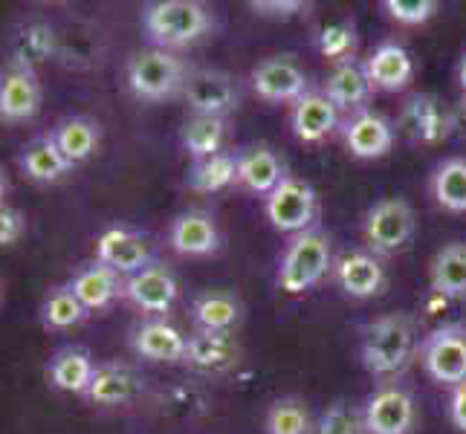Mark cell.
Wrapping results in <instances>:
<instances>
[{
    "label": "cell",
    "mask_w": 466,
    "mask_h": 434,
    "mask_svg": "<svg viewBox=\"0 0 466 434\" xmlns=\"http://www.w3.org/2000/svg\"><path fill=\"white\" fill-rule=\"evenodd\" d=\"M420 350L414 318L406 313H389L374 318L362 333V365L368 374L389 379L400 377Z\"/></svg>",
    "instance_id": "obj_1"
},
{
    "label": "cell",
    "mask_w": 466,
    "mask_h": 434,
    "mask_svg": "<svg viewBox=\"0 0 466 434\" xmlns=\"http://www.w3.org/2000/svg\"><path fill=\"white\" fill-rule=\"evenodd\" d=\"M212 26L215 15L198 0H157L142 9V29L159 50L195 44L208 35Z\"/></svg>",
    "instance_id": "obj_2"
},
{
    "label": "cell",
    "mask_w": 466,
    "mask_h": 434,
    "mask_svg": "<svg viewBox=\"0 0 466 434\" xmlns=\"http://www.w3.org/2000/svg\"><path fill=\"white\" fill-rule=\"evenodd\" d=\"M127 87L142 102H166L171 96L183 93L188 82V67L180 56H174L171 50H139L127 58L125 67Z\"/></svg>",
    "instance_id": "obj_3"
},
{
    "label": "cell",
    "mask_w": 466,
    "mask_h": 434,
    "mask_svg": "<svg viewBox=\"0 0 466 434\" xmlns=\"http://www.w3.org/2000/svg\"><path fill=\"white\" fill-rule=\"evenodd\" d=\"M330 272V240L319 229H308L290 240L281 267H279V287L284 293L299 296L308 293Z\"/></svg>",
    "instance_id": "obj_4"
},
{
    "label": "cell",
    "mask_w": 466,
    "mask_h": 434,
    "mask_svg": "<svg viewBox=\"0 0 466 434\" xmlns=\"http://www.w3.org/2000/svg\"><path fill=\"white\" fill-rule=\"evenodd\" d=\"M414 235V212L403 197H385L365 215V240L377 255L400 252Z\"/></svg>",
    "instance_id": "obj_5"
},
{
    "label": "cell",
    "mask_w": 466,
    "mask_h": 434,
    "mask_svg": "<svg viewBox=\"0 0 466 434\" xmlns=\"http://www.w3.org/2000/svg\"><path fill=\"white\" fill-rule=\"evenodd\" d=\"M420 359L431 379L458 389L461 382H466V328L443 325L431 336H426Z\"/></svg>",
    "instance_id": "obj_6"
},
{
    "label": "cell",
    "mask_w": 466,
    "mask_h": 434,
    "mask_svg": "<svg viewBox=\"0 0 466 434\" xmlns=\"http://www.w3.org/2000/svg\"><path fill=\"white\" fill-rule=\"evenodd\" d=\"M316 217V191L308 180L284 177L279 188L267 197V220L279 232L301 235L310 229Z\"/></svg>",
    "instance_id": "obj_7"
},
{
    "label": "cell",
    "mask_w": 466,
    "mask_h": 434,
    "mask_svg": "<svg viewBox=\"0 0 466 434\" xmlns=\"http://www.w3.org/2000/svg\"><path fill=\"white\" fill-rule=\"evenodd\" d=\"M177 296H180V287H177L174 272L159 261H151L125 278V298L151 318H163L174 308Z\"/></svg>",
    "instance_id": "obj_8"
},
{
    "label": "cell",
    "mask_w": 466,
    "mask_h": 434,
    "mask_svg": "<svg viewBox=\"0 0 466 434\" xmlns=\"http://www.w3.org/2000/svg\"><path fill=\"white\" fill-rule=\"evenodd\" d=\"M368 434H411L417 426V403L403 385H382L362 409Z\"/></svg>",
    "instance_id": "obj_9"
},
{
    "label": "cell",
    "mask_w": 466,
    "mask_h": 434,
    "mask_svg": "<svg viewBox=\"0 0 466 434\" xmlns=\"http://www.w3.org/2000/svg\"><path fill=\"white\" fill-rule=\"evenodd\" d=\"M397 127L411 142L438 145L452 134V110L443 107V102L431 93H417L400 110Z\"/></svg>",
    "instance_id": "obj_10"
},
{
    "label": "cell",
    "mask_w": 466,
    "mask_h": 434,
    "mask_svg": "<svg viewBox=\"0 0 466 434\" xmlns=\"http://www.w3.org/2000/svg\"><path fill=\"white\" fill-rule=\"evenodd\" d=\"M183 99L195 116H227L238 105V85L223 70H195L188 73Z\"/></svg>",
    "instance_id": "obj_11"
},
{
    "label": "cell",
    "mask_w": 466,
    "mask_h": 434,
    "mask_svg": "<svg viewBox=\"0 0 466 434\" xmlns=\"http://www.w3.org/2000/svg\"><path fill=\"white\" fill-rule=\"evenodd\" d=\"M41 78L35 67L12 61L0 82V119L4 122H29L41 110Z\"/></svg>",
    "instance_id": "obj_12"
},
{
    "label": "cell",
    "mask_w": 466,
    "mask_h": 434,
    "mask_svg": "<svg viewBox=\"0 0 466 434\" xmlns=\"http://www.w3.org/2000/svg\"><path fill=\"white\" fill-rule=\"evenodd\" d=\"M96 261L110 267L119 276H134L151 264V247L142 232L127 227H110L96 237Z\"/></svg>",
    "instance_id": "obj_13"
},
{
    "label": "cell",
    "mask_w": 466,
    "mask_h": 434,
    "mask_svg": "<svg viewBox=\"0 0 466 434\" xmlns=\"http://www.w3.org/2000/svg\"><path fill=\"white\" fill-rule=\"evenodd\" d=\"M252 87L264 102H299L308 93V76L290 56H272L252 70Z\"/></svg>",
    "instance_id": "obj_14"
},
{
    "label": "cell",
    "mask_w": 466,
    "mask_h": 434,
    "mask_svg": "<svg viewBox=\"0 0 466 434\" xmlns=\"http://www.w3.org/2000/svg\"><path fill=\"white\" fill-rule=\"evenodd\" d=\"M146 391V379L137 368L125 362H102L96 365L93 379L85 391V399L93 406H125Z\"/></svg>",
    "instance_id": "obj_15"
},
{
    "label": "cell",
    "mask_w": 466,
    "mask_h": 434,
    "mask_svg": "<svg viewBox=\"0 0 466 434\" xmlns=\"http://www.w3.org/2000/svg\"><path fill=\"white\" fill-rule=\"evenodd\" d=\"M238 359H240V345L235 339V333L198 330L195 336H188L183 365H188L191 371H198V374L218 377V374L232 371Z\"/></svg>",
    "instance_id": "obj_16"
},
{
    "label": "cell",
    "mask_w": 466,
    "mask_h": 434,
    "mask_svg": "<svg viewBox=\"0 0 466 434\" xmlns=\"http://www.w3.org/2000/svg\"><path fill=\"white\" fill-rule=\"evenodd\" d=\"M93 371H96L93 353L85 345H61L46 359V382H50V389L61 394L85 397Z\"/></svg>",
    "instance_id": "obj_17"
},
{
    "label": "cell",
    "mask_w": 466,
    "mask_h": 434,
    "mask_svg": "<svg viewBox=\"0 0 466 434\" xmlns=\"http://www.w3.org/2000/svg\"><path fill=\"white\" fill-rule=\"evenodd\" d=\"M67 287L76 293V298L85 304V308L93 310H105L110 308L119 296H125V278L119 272H114L110 267L90 261L73 269V276L67 278Z\"/></svg>",
    "instance_id": "obj_18"
},
{
    "label": "cell",
    "mask_w": 466,
    "mask_h": 434,
    "mask_svg": "<svg viewBox=\"0 0 466 434\" xmlns=\"http://www.w3.org/2000/svg\"><path fill=\"white\" fill-rule=\"evenodd\" d=\"M188 336H183L166 318H146L131 330V348L137 357L151 362H183Z\"/></svg>",
    "instance_id": "obj_19"
},
{
    "label": "cell",
    "mask_w": 466,
    "mask_h": 434,
    "mask_svg": "<svg viewBox=\"0 0 466 434\" xmlns=\"http://www.w3.org/2000/svg\"><path fill=\"white\" fill-rule=\"evenodd\" d=\"M168 244L177 255H188V258H203L212 255L220 247V232L215 227L212 215L206 212H183L171 220Z\"/></svg>",
    "instance_id": "obj_20"
},
{
    "label": "cell",
    "mask_w": 466,
    "mask_h": 434,
    "mask_svg": "<svg viewBox=\"0 0 466 434\" xmlns=\"http://www.w3.org/2000/svg\"><path fill=\"white\" fill-rule=\"evenodd\" d=\"M18 168L24 171V177H29L32 183L50 186V183L64 180V177L73 171V163L58 151V145L50 134H38L21 148Z\"/></svg>",
    "instance_id": "obj_21"
},
{
    "label": "cell",
    "mask_w": 466,
    "mask_h": 434,
    "mask_svg": "<svg viewBox=\"0 0 466 434\" xmlns=\"http://www.w3.org/2000/svg\"><path fill=\"white\" fill-rule=\"evenodd\" d=\"M345 145L357 159H380L391 151L394 127L385 116L360 110V114L345 125Z\"/></svg>",
    "instance_id": "obj_22"
},
{
    "label": "cell",
    "mask_w": 466,
    "mask_h": 434,
    "mask_svg": "<svg viewBox=\"0 0 466 434\" xmlns=\"http://www.w3.org/2000/svg\"><path fill=\"white\" fill-rule=\"evenodd\" d=\"M50 136L56 139L58 151L67 156L76 168V166L87 163V159L96 154V148H99L102 127H99V122L85 114H70V116H61L50 127Z\"/></svg>",
    "instance_id": "obj_23"
},
{
    "label": "cell",
    "mask_w": 466,
    "mask_h": 434,
    "mask_svg": "<svg viewBox=\"0 0 466 434\" xmlns=\"http://www.w3.org/2000/svg\"><path fill=\"white\" fill-rule=\"evenodd\" d=\"M290 122H293V134L301 142L316 145L336 131V125H339V110H336V105L325 93H304L293 105Z\"/></svg>",
    "instance_id": "obj_24"
},
{
    "label": "cell",
    "mask_w": 466,
    "mask_h": 434,
    "mask_svg": "<svg viewBox=\"0 0 466 434\" xmlns=\"http://www.w3.org/2000/svg\"><path fill=\"white\" fill-rule=\"evenodd\" d=\"M336 281L353 298H371L385 287V267L371 252H350L333 267Z\"/></svg>",
    "instance_id": "obj_25"
},
{
    "label": "cell",
    "mask_w": 466,
    "mask_h": 434,
    "mask_svg": "<svg viewBox=\"0 0 466 434\" xmlns=\"http://www.w3.org/2000/svg\"><path fill=\"white\" fill-rule=\"evenodd\" d=\"M365 70L371 85L380 90H403L414 76V61L406 46L400 44H380L365 61Z\"/></svg>",
    "instance_id": "obj_26"
},
{
    "label": "cell",
    "mask_w": 466,
    "mask_h": 434,
    "mask_svg": "<svg viewBox=\"0 0 466 434\" xmlns=\"http://www.w3.org/2000/svg\"><path fill=\"white\" fill-rule=\"evenodd\" d=\"M371 90L374 85H371V78H368L365 64H357V61L336 64L325 85V96L336 105V110H360L368 102Z\"/></svg>",
    "instance_id": "obj_27"
},
{
    "label": "cell",
    "mask_w": 466,
    "mask_h": 434,
    "mask_svg": "<svg viewBox=\"0 0 466 434\" xmlns=\"http://www.w3.org/2000/svg\"><path fill=\"white\" fill-rule=\"evenodd\" d=\"M284 180V166L276 151L269 148H249L238 156V183L252 195L269 197Z\"/></svg>",
    "instance_id": "obj_28"
},
{
    "label": "cell",
    "mask_w": 466,
    "mask_h": 434,
    "mask_svg": "<svg viewBox=\"0 0 466 434\" xmlns=\"http://www.w3.org/2000/svg\"><path fill=\"white\" fill-rule=\"evenodd\" d=\"M87 316H90V310L76 298V293L67 284H56L46 289V296L41 298V308H38L41 328L46 333L73 330L78 325H85Z\"/></svg>",
    "instance_id": "obj_29"
},
{
    "label": "cell",
    "mask_w": 466,
    "mask_h": 434,
    "mask_svg": "<svg viewBox=\"0 0 466 434\" xmlns=\"http://www.w3.org/2000/svg\"><path fill=\"white\" fill-rule=\"evenodd\" d=\"M191 316H195L198 330H208V333H232L240 318H244V308L232 293H223V289H215V293H203L191 304Z\"/></svg>",
    "instance_id": "obj_30"
},
{
    "label": "cell",
    "mask_w": 466,
    "mask_h": 434,
    "mask_svg": "<svg viewBox=\"0 0 466 434\" xmlns=\"http://www.w3.org/2000/svg\"><path fill=\"white\" fill-rule=\"evenodd\" d=\"M431 289L443 298H466V244L443 247L431 261Z\"/></svg>",
    "instance_id": "obj_31"
},
{
    "label": "cell",
    "mask_w": 466,
    "mask_h": 434,
    "mask_svg": "<svg viewBox=\"0 0 466 434\" xmlns=\"http://www.w3.org/2000/svg\"><path fill=\"white\" fill-rule=\"evenodd\" d=\"M186 183L188 188L200 191V195H215V191L229 188L232 183H238V156L220 151L215 156L198 159V163L188 168Z\"/></svg>",
    "instance_id": "obj_32"
},
{
    "label": "cell",
    "mask_w": 466,
    "mask_h": 434,
    "mask_svg": "<svg viewBox=\"0 0 466 434\" xmlns=\"http://www.w3.org/2000/svg\"><path fill=\"white\" fill-rule=\"evenodd\" d=\"M183 148L186 154L195 159H206V156H215L223 148V139H227V122L220 116H191L183 125Z\"/></svg>",
    "instance_id": "obj_33"
},
{
    "label": "cell",
    "mask_w": 466,
    "mask_h": 434,
    "mask_svg": "<svg viewBox=\"0 0 466 434\" xmlns=\"http://www.w3.org/2000/svg\"><path fill=\"white\" fill-rule=\"evenodd\" d=\"M431 191L435 200L446 208V212H466V159L452 156L438 168L435 180H431Z\"/></svg>",
    "instance_id": "obj_34"
},
{
    "label": "cell",
    "mask_w": 466,
    "mask_h": 434,
    "mask_svg": "<svg viewBox=\"0 0 466 434\" xmlns=\"http://www.w3.org/2000/svg\"><path fill=\"white\" fill-rule=\"evenodd\" d=\"M56 50V35L53 26L44 24L41 18H32L21 26V32L15 35V61L29 64L35 67L38 61H46Z\"/></svg>",
    "instance_id": "obj_35"
},
{
    "label": "cell",
    "mask_w": 466,
    "mask_h": 434,
    "mask_svg": "<svg viewBox=\"0 0 466 434\" xmlns=\"http://www.w3.org/2000/svg\"><path fill=\"white\" fill-rule=\"evenodd\" d=\"M267 434H313L308 403L296 397L276 399L267 411Z\"/></svg>",
    "instance_id": "obj_36"
},
{
    "label": "cell",
    "mask_w": 466,
    "mask_h": 434,
    "mask_svg": "<svg viewBox=\"0 0 466 434\" xmlns=\"http://www.w3.org/2000/svg\"><path fill=\"white\" fill-rule=\"evenodd\" d=\"M313 434H368L362 409L350 403H333L313 426Z\"/></svg>",
    "instance_id": "obj_37"
},
{
    "label": "cell",
    "mask_w": 466,
    "mask_h": 434,
    "mask_svg": "<svg viewBox=\"0 0 466 434\" xmlns=\"http://www.w3.org/2000/svg\"><path fill=\"white\" fill-rule=\"evenodd\" d=\"M353 46H357V29H353L350 21H333L328 26H321L319 32V50L328 61H350L348 56L353 53Z\"/></svg>",
    "instance_id": "obj_38"
},
{
    "label": "cell",
    "mask_w": 466,
    "mask_h": 434,
    "mask_svg": "<svg viewBox=\"0 0 466 434\" xmlns=\"http://www.w3.org/2000/svg\"><path fill=\"white\" fill-rule=\"evenodd\" d=\"M385 9L397 21L406 26L426 24L429 18H435V12L441 9L435 0H385Z\"/></svg>",
    "instance_id": "obj_39"
},
{
    "label": "cell",
    "mask_w": 466,
    "mask_h": 434,
    "mask_svg": "<svg viewBox=\"0 0 466 434\" xmlns=\"http://www.w3.org/2000/svg\"><path fill=\"white\" fill-rule=\"evenodd\" d=\"M26 232V217L21 208L15 206H4L0 208V249L4 247H15Z\"/></svg>",
    "instance_id": "obj_40"
},
{
    "label": "cell",
    "mask_w": 466,
    "mask_h": 434,
    "mask_svg": "<svg viewBox=\"0 0 466 434\" xmlns=\"http://www.w3.org/2000/svg\"><path fill=\"white\" fill-rule=\"evenodd\" d=\"M249 6L258 15H267V18H293V15L308 9L301 0H252Z\"/></svg>",
    "instance_id": "obj_41"
},
{
    "label": "cell",
    "mask_w": 466,
    "mask_h": 434,
    "mask_svg": "<svg viewBox=\"0 0 466 434\" xmlns=\"http://www.w3.org/2000/svg\"><path fill=\"white\" fill-rule=\"evenodd\" d=\"M449 417H452V423L466 431V382H461L458 389L452 391V403H449Z\"/></svg>",
    "instance_id": "obj_42"
},
{
    "label": "cell",
    "mask_w": 466,
    "mask_h": 434,
    "mask_svg": "<svg viewBox=\"0 0 466 434\" xmlns=\"http://www.w3.org/2000/svg\"><path fill=\"white\" fill-rule=\"evenodd\" d=\"M452 134H458L466 142V96L452 107Z\"/></svg>",
    "instance_id": "obj_43"
},
{
    "label": "cell",
    "mask_w": 466,
    "mask_h": 434,
    "mask_svg": "<svg viewBox=\"0 0 466 434\" xmlns=\"http://www.w3.org/2000/svg\"><path fill=\"white\" fill-rule=\"evenodd\" d=\"M6 191H9V180H6L4 168H0V208L6 206Z\"/></svg>",
    "instance_id": "obj_44"
},
{
    "label": "cell",
    "mask_w": 466,
    "mask_h": 434,
    "mask_svg": "<svg viewBox=\"0 0 466 434\" xmlns=\"http://www.w3.org/2000/svg\"><path fill=\"white\" fill-rule=\"evenodd\" d=\"M458 82H461V87H463V93H466V53H463V58H461V64H458Z\"/></svg>",
    "instance_id": "obj_45"
},
{
    "label": "cell",
    "mask_w": 466,
    "mask_h": 434,
    "mask_svg": "<svg viewBox=\"0 0 466 434\" xmlns=\"http://www.w3.org/2000/svg\"><path fill=\"white\" fill-rule=\"evenodd\" d=\"M0 82H4V73H0Z\"/></svg>",
    "instance_id": "obj_46"
}]
</instances>
